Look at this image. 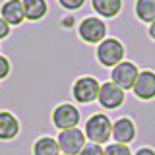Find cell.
<instances>
[{"label": "cell", "mask_w": 155, "mask_h": 155, "mask_svg": "<svg viewBox=\"0 0 155 155\" xmlns=\"http://www.w3.org/2000/svg\"><path fill=\"white\" fill-rule=\"evenodd\" d=\"M51 120L58 130H70V128H78V124H80V120H81V114H80V110H78L76 105L62 103L52 110Z\"/></svg>", "instance_id": "obj_6"}, {"label": "cell", "mask_w": 155, "mask_h": 155, "mask_svg": "<svg viewBox=\"0 0 155 155\" xmlns=\"http://www.w3.org/2000/svg\"><path fill=\"white\" fill-rule=\"evenodd\" d=\"M91 6L97 12V16L114 18L122 10V0H91Z\"/></svg>", "instance_id": "obj_13"}, {"label": "cell", "mask_w": 155, "mask_h": 155, "mask_svg": "<svg viewBox=\"0 0 155 155\" xmlns=\"http://www.w3.org/2000/svg\"><path fill=\"white\" fill-rule=\"evenodd\" d=\"M138 76H140L138 66H136L134 62H130V60H122L120 64L110 68V81L116 84L120 89H124V91L132 89L136 80H138Z\"/></svg>", "instance_id": "obj_5"}, {"label": "cell", "mask_w": 155, "mask_h": 155, "mask_svg": "<svg viewBox=\"0 0 155 155\" xmlns=\"http://www.w3.org/2000/svg\"><path fill=\"white\" fill-rule=\"evenodd\" d=\"M10 27H12V25L0 18V39H6V37L10 35Z\"/></svg>", "instance_id": "obj_21"}, {"label": "cell", "mask_w": 155, "mask_h": 155, "mask_svg": "<svg viewBox=\"0 0 155 155\" xmlns=\"http://www.w3.org/2000/svg\"><path fill=\"white\" fill-rule=\"evenodd\" d=\"M60 155H64V153H60Z\"/></svg>", "instance_id": "obj_24"}, {"label": "cell", "mask_w": 155, "mask_h": 155, "mask_svg": "<svg viewBox=\"0 0 155 155\" xmlns=\"http://www.w3.org/2000/svg\"><path fill=\"white\" fill-rule=\"evenodd\" d=\"M84 134L91 143H107L113 138V122L105 113H95L85 120Z\"/></svg>", "instance_id": "obj_1"}, {"label": "cell", "mask_w": 155, "mask_h": 155, "mask_svg": "<svg viewBox=\"0 0 155 155\" xmlns=\"http://www.w3.org/2000/svg\"><path fill=\"white\" fill-rule=\"evenodd\" d=\"M95 54L101 66L114 68L116 64H120L124 60V45L114 37H107L105 41H101L97 45Z\"/></svg>", "instance_id": "obj_2"}, {"label": "cell", "mask_w": 155, "mask_h": 155, "mask_svg": "<svg viewBox=\"0 0 155 155\" xmlns=\"http://www.w3.org/2000/svg\"><path fill=\"white\" fill-rule=\"evenodd\" d=\"M80 155H105V147L99 143H85L84 149L80 151Z\"/></svg>", "instance_id": "obj_18"}, {"label": "cell", "mask_w": 155, "mask_h": 155, "mask_svg": "<svg viewBox=\"0 0 155 155\" xmlns=\"http://www.w3.org/2000/svg\"><path fill=\"white\" fill-rule=\"evenodd\" d=\"M85 134L80 128H70V130H60L56 142L60 145V153L64 155H80V151L85 145Z\"/></svg>", "instance_id": "obj_7"}, {"label": "cell", "mask_w": 155, "mask_h": 155, "mask_svg": "<svg viewBox=\"0 0 155 155\" xmlns=\"http://www.w3.org/2000/svg\"><path fill=\"white\" fill-rule=\"evenodd\" d=\"M33 155H60V145L54 138L43 136L33 143Z\"/></svg>", "instance_id": "obj_15"}, {"label": "cell", "mask_w": 155, "mask_h": 155, "mask_svg": "<svg viewBox=\"0 0 155 155\" xmlns=\"http://www.w3.org/2000/svg\"><path fill=\"white\" fill-rule=\"evenodd\" d=\"M99 89H101V84L93 76H81L72 85V97L81 105H89L93 101H97Z\"/></svg>", "instance_id": "obj_4"}, {"label": "cell", "mask_w": 155, "mask_h": 155, "mask_svg": "<svg viewBox=\"0 0 155 155\" xmlns=\"http://www.w3.org/2000/svg\"><path fill=\"white\" fill-rule=\"evenodd\" d=\"M124 99H126L124 89H120L116 84H113V81H105V84H101L97 101H99V105L103 107V109L114 110V109H118V107H122Z\"/></svg>", "instance_id": "obj_8"}, {"label": "cell", "mask_w": 155, "mask_h": 155, "mask_svg": "<svg viewBox=\"0 0 155 155\" xmlns=\"http://www.w3.org/2000/svg\"><path fill=\"white\" fill-rule=\"evenodd\" d=\"M134 138H136V124L132 122V118L122 116V118L113 122V140L116 143L128 145L130 142H134Z\"/></svg>", "instance_id": "obj_10"}, {"label": "cell", "mask_w": 155, "mask_h": 155, "mask_svg": "<svg viewBox=\"0 0 155 155\" xmlns=\"http://www.w3.org/2000/svg\"><path fill=\"white\" fill-rule=\"evenodd\" d=\"M78 35H80L81 41L89 43V45H99L101 41L107 39V25L101 18L95 16L84 18L81 23L78 25Z\"/></svg>", "instance_id": "obj_3"}, {"label": "cell", "mask_w": 155, "mask_h": 155, "mask_svg": "<svg viewBox=\"0 0 155 155\" xmlns=\"http://www.w3.org/2000/svg\"><path fill=\"white\" fill-rule=\"evenodd\" d=\"M132 91L140 101L155 99V72L153 70H142L134 87H132Z\"/></svg>", "instance_id": "obj_9"}, {"label": "cell", "mask_w": 155, "mask_h": 155, "mask_svg": "<svg viewBox=\"0 0 155 155\" xmlns=\"http://www.w3.org/2000/svg\"><path fill=\"white\" fill-rule=\"evenodd\" d=\"M147 33H149V37L155 41V21H151L149 23V29H147Z\"/></svg>", "instance_id": "obj_23"}, {"label": "cell", "mask_w": 155, "mask_h": 155, "mask_svg": "<svg viewBox=\"0 0 155 155\" xmlns=\"http://www.w3.org/2000/svg\"><path fill=\"white\" fill-rule=\"evenodd\" d=\"M134 155H155V149H151V147H140Z\"/></svg>", "instance_id": "obj_22"}, {"label": "cell", "mask_w": 155, "mask_h": 155, "mask_svg": "<svg viewBox=\"0 0 155 155\" xmlns=\"http://www.w3.org/2000/svg\"><path fill=\"white\" fill-rule=\"evenodd\" d=\"M105 155H134L132 151H130V147L128 145H124V143H107V147H105Z\"/></svg>", "instance_id": "obj_17"}, {"label": "cell", "mask_w": 155, "mask_h": 155, "mask_svg": "<svg viewBox=\"0 0 155 155\" xmlns=\"http://www.w3.org/2000/svg\"><path fill=\"white\" fill-rule=\"evenodd\" d=\"M58 4H60L64 10H70V12H74V10H80L81 6H84L85 0H58Z\"/></svg>", "instance_id": "obj_19"}, {"label": "cell", "mask_w": 155, "mask_h": 155, "mask_svg": "<svg viewBox=\"0 0 155 155\" xmlns=\"http://www.w3.org/2000/svg\"><path fill=\"white\" fill-rule=\"evenodd\" d=\"M19 134V120L10 110H0V140L8 142Z\"/></svg>", "instance_id": "obj_12"}, {"label": "cell", "mask_w": 155, "mask_h": 155, "mask_svg": "<svg viewBox=\"0 0 155 155\" xmlns=\"http://www.w3.org/2000/svg\"><path fill=\"white\" fill-rule=\"evenodd\" d=\"M134 12L140 21L151 23L155 21V0H136Z\"/></svg>", "instance_id": "obj_16"}, {"label": "cell", "mask_w": 155, "mask_h": 155, "mask_svg": "<svg viewBox=\"0 0 155 155\" xmlns=\"http://www.w3.org/2000/svg\"><path fill=\"white\" fill-rule=\"evenodd\" d=\"M8 74H10V60L6 56H0V80L8 78Z\"/></svg>", "instance_id": "obj_20"}, {"label": "cell", "mask_w": 155, "mask_h": 155, "mask_svg": "<svg viewBox=\"0 0 155 155\" xmlns=\"http://www.w3.org/2000/svg\"><path fill=\"white\" fill-rule=\"evenodd\" d=\"M0 18L8 21L10 25H19L25 19V12H23V2L21 0H6L0 6Z\"/></svg>", "instance_id": "obj_11"}, {"label": "cell", "mask_w": 155, "mask_h": 155, "mask_svg": "<svg viewBox=\"0 0 155 155\" xmlns=\"http://www.w3.org/2000/svg\"><path fill=\"white\" fill-rule=\"evenodd\" d=\"M23 2V12H25V19L29 21H39L47 16V0H21Z\"/></svg>", "instance_id": "obj_14"}]
</instances>
